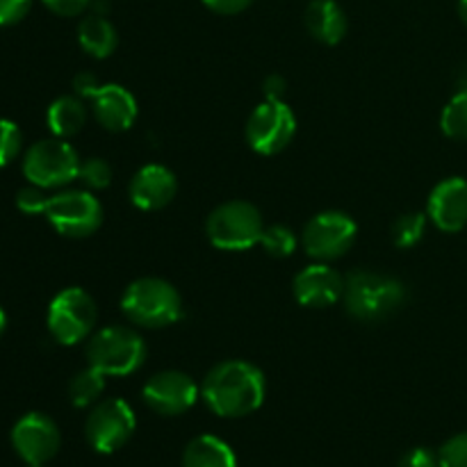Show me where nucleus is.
I'll list each match as a JSON object with an SVG mask.
<instances>
[{"label": "nucleus", "instance_id": "28", "mask_svg": "<svg viewBox=\"0 0 467 467\" xmlns=\"http://www.w3.org/2000/svg\"><path fill=\"white\" fill-rule=\"evenodd\" d=\"M441 467H467V431L456 433L438 451Z\"/></svg>", "mask_w": 467, "mask_h": 467}, {"label": "nucleus", "instance_id": "20", "mask_svg": "<svg viewBox=\"0 0 467 467\" xmlns=\"http://www.w3.org/2000/svg\"><path fill=\"white\" fill-rule=\"evenodd\" d=\"M46 123H48L50 132L59 140H68V137L78 135L87 123V105L85 99L80 96H59L53 100L46 112Z\"/></svg>", "mask_w": 467, "mask_h": 467}, {"label": "nucleus", "instance_id": "13", "mask_svg": "<svg viewBox=\"0 0 467 467\" xmlns=\"http://www.w3.org/2000/svg\"><path fill=\"white\" fill-rule=\"evenodd\" d=\"M62 445L59 429L48 415L27 413L14 424L12 447L26 465H44L53 459Z\"/></svg>", "mask_w": 467, "mask_h": 467}, {"label": "nucleus", "instance_id": "22", "mask_svg": "<svg viewBox=\"0 0 467 467\" xmlns=\"http://www.w3.org/2000/svg\"><path fill=\"white\" fill-rule=\"evenodd\" d=\"M105 390V374L96 368H87L78 372L68 383V400L76 409H89L99 404L100 395Z\"/></svg>", "mask_w": 467, "mask_h": 467}, {"label": "nucleus", "instance_id": "23", "mask_svg": "<svg viewBox=\"0 0 467 467\" xmlns=\"http://www.w3.org/2000/svg\"><path fill=\"white\" fill-rule=\"evenodd\" d=\"M441 130L454 141H467V89H461L445 105L441 117Z\"/></svg>", "mask_w": 467, "mask_h": 467}, {"label": "nucleus", "instance_id": "1", "mask_svg": "<svg viewBox=\"0 0 467 467\" xmlns=\"http://www.w3.org/2000/svg\"><path fill=\"white\" fill-rule=\"evenodd\" d=\"M265 374L246 360H223L203 379L201 397L214 415L226 420L246 418L263 406Z\"/></svg>", "mask_w": 467, "mask_h": 467}, {"label": "nucleus", "instance_id": "36", "mask_svg": "<svg viewBox=\"0 0 467 467\" xmlns=\"http://www.w3.org/2000/svg\"><path fill=\"white\" fill-rule=\"evenodd\" d=\"M5 328H7V315H5V310L0 308V337H3Z\"/></svg>", "mask_w": 467, "mask_h": 467}, {"label": "nucleus", "instance_id": "11", "mask_svg": "<svg viewBox=\"0 0 467 467\" xmlns=\"http://www.w3.org/2000/svg\"><path fill=\"white\" fill-rule=\"evenodd\" d=\"M137 429L135 410L123 400L109 397L91 409L85 424L87 442L99 454H114L130 442Z\"/></svg>", "mask_w": 467, "mask_h": 467}, {"label": "nucleus", "instance_id": "10", "mask_svg": "<svg viewBox=\"0 0 467 467\" xmlns=\"http://www.w3.org/2000/svg\"><path fill=\"white\" fill-rule=\"evenodd\" d=\"M358 237V226L354 219L340 210L319 213L306 223L301 233V246L317 263H331L342 258Z\"/></svg>", "mask_w": 467, "mask_h": 467}, {"label": "nucleus", "instance_id": "21", "mask_svg": "<svg viewBox=\"0 0 467 467\" xmlns=\"http://www.w3.org/2000/svg\"><path fill=\"white\" fill-rule=\"evenodd\" d=\"M182 467H237L235 451L217 436H196L182 451Z\"/></svg>", "mask_w": 467, "mask_h": 467}, {"label": "nucleus", "instance_id": "34", "mask_svg": "<svg viewBox=\"0 0 467 467\" xmlns=\"http://www.w3.org/2000/svg\"><path fill=\"white\" fill-rule=\"evenodd\" d=\"M283 91H285V82L281 80L278 76H272L267 78V82H265V96L272 100H283Z\"/></svg>", "mask_w": 467, "mask_h": 467}, {"label": "nucleus", "instance_id": "4", "mask_svg": "<svg viewBox=\"0 0 467 467\" xmlns=\"http://www.w3.org/2000/svg\"><path fill=\"white\" fill-rule=\"evenodd\" d=\"M260 210L249 201H226L208 214L205 235L222 251H246L260 244L265 233Z\"/></svg>", "mask_w": 467, "mask_h": 467}, {"label": "nucleus", "instance_id": "3", "mask_svg": "<svg viewBox=\"0 0 467 467\" xmlns=\"http://www.w3.org/2000/svg\"><path fill=\"white\" fill-rule=\"evenodd\" d=\"M121 313L140 328H167L182 317V299L162 278H137L121 296Z\"/></svg>", "mask_w": 467, "mask_h": 467}, {"label": "nucleus", "instance_id": "33", "mask_svg": "<svg viewBox=\"0 0 467 467\" xmlns=\"http://www.w3.org/2000/svg\"><path fill=\"white\" fill-rule=\"evenodd\" d=\"M254 0H203L205 7L214 14H222V16H233V14L244 12Z\"/></svg>", "mask_w": 467, "mask_h": 467}, {"label": "nucleus", "instance_id": "7", "mask_svg": "<svg viewBox=\"0 0 467 467\" xmlns=\"http://www.w3.org/2000/svg\"><path fill=\"white\" fill-rule=\"evenodd\" d=\"M80 171V158L78 150L67 140H41L26 150L23 158V173L30 185L41 190H57L78 181Z\"/></svg>", "mask_w": 467, "mask_h": 467}, {"label": "nucleus", "instance_id": "16", "mask_svg": "<svg viewBox=\"0 0 467 467\" xmlns=\"http://www.w3.org/2000/svg\"><path fill=\"white\" fill-rule=\"evenodd\" d=\"M178 192V181L164 164H146L132 176L128 185L130 203L141 213H155L167 208Z\"/></svg>", "mask_w": 467, "mask_h": 467}, {"label": "nucleus", "instance_id": "6", "mask_svg": "<svg viewBox=\"0 0 467 467\" xmlns=\"http://www.w3.org/2000/svg\"><path fill=\"white\" fill-rule=\"evenodd\" d=\"M96 319H99V308L94 296L82 287H67L55 295L46 315L48 333L64 347L85 342L94 333Z\"/></svg>", "mask_w": 467, "mask_h": 467}, {"label": "nucleus", "instance_id": "25", "mask_svg": "<svg viewBox=\"0 0 467 467\" xmlns=\"http://www.w3.org/2000/svg\"><path fill=\"white\" fill-rule=\"evenodd\" d=\"M260 246H263L272 258H290L296 251V246H299V240H296V235L292 233V228L283 226V223H274V226L265 228Z\"/></svg>", "mask_w": 467, "mask_h": 467}, {"label": "nucleus", "instance_id": "35", "mask_svg": "<svg viewBox=\"0 0 467 467\" xmlns=\"http://www.w3.org/2000/svg\"><path fill=\"white\" fill-rule=\"evenodd\" d=\"M459 16L467 26V0H459Z\"/></svg>", "mask_w": 467, "mask_h": 467}, {"label": "nucleus", "instance_id": "2", "mask_svg": "<svg viewBox=\"0 0 467 467\" xmlns=\"http://www.w3.org/2000/svg\"><path fill=\"white\" fill-rule=\"evenodd\" d=\"M347 313L363 324H377L395 315L406 304V287L397 278L377 272H351L345 276Z\"/></svg>", "mask_w": 467, "mask_h": 467}, {"label": "nucleus", "instance_id": "27", "mask_svg": "<svg viewBox=\"0 0 467 467\" xmlns=\"http://www.w3.org/2000/svg\"><path fill=\"white\" fill-rule=\"evenodd\" d=\"M23 135L21 128L9 119H0V169L12 164L21 155Z\"/></svg>", "mask_w": 467, "mask_h": 467}, {"label": "nucleus", "instance_id": "30", "mask_svg": "<svg viewBox=\"0 0 467 467\" xmlns=\"http://www.w3.org/2000/svg\"><path fill=\"white\" fill-rule=\"evenodd\" d=\"M32 0H0V27L16 26L27 16Z\"/></svg>", "mask_w": 467, "mask_h": 467}, {"label": "nucleus", "instance_id": "17", "mask_svg": "<svg viewBox=\"0 0 467 467\" xmlns=\"http://www.w3.org/2000/svg\"><path fill=\"white\" fill-rule=\"evenodd\" d=\"M89 100L94 119L100 123V128L109 132L130 130L140 114L135 96L126 87L114 85V82L96 87L89 94Z\"/></svg>", "mask_w": 467, "mask_h": 467}, {"label": "nucleus", "instance_id": "37", "mask_svg": "<svg viewBox=\"0 0 467 467\" xmlns=\"http://www.w3.org/2000/svg\"><path fill=\"white\" fill-rule=\"evenodd\" d=\"M27 467H44V465H27Z\"/></svg>", "mask_w": 467, "mask_h": 467}, {"label": "nucleus", "instance_id": "8", "mask_svg": "<svg viewBox=\"0 0 467 467\" xmlns=\"http://www.w3.org/2000/svg\"><path fill=\"white\" fill-rule=\"evenodd\" d=\"M44 217L59 235L82 240L103 226V205L87 190H64L50 196Z\"/></svg>", "mask_w": 467, "mask_h": 467}, {"label": "nucleus", "instance_id": "32", "mask_svg": "<svg viewBox=\"0 0 467 467\" xmlns=\"http://www.w3.org/2000/svg\"><path fill=\"white\" fill-rule=\"evenodd\" d=\"M41 3L57 16H80L82 12H87L91 0H41Z\"/></svg>", "mask_w": 467, "mask_h": 467}, {"label": "nucleus", "instance_id": "31", "mask_svg": "<svg viewBox=\"0 0 467 467\" xmlns=\"http://www.w3.org/2000/svg\"><path fill=\"white\" fill-rule=\"evenodd\" d=\"M400 467H441V461H438V454H433L427 447H415L401 456Z\"/></svg>", "mask_w": 467, "mask_h": 467}, {"label": "nucleus", "instance_id": "26", "mask_svg": "<svg viewBox=\"0 0 467 467\" xmlns=\"http://www.w3.org/2000/svg\"><path fill=\"white\" fill-rule=\"evenodd\" d=\"M78 181H80L87 190H105V187L112 182V167H109L103 158H89L85 160V162H80Z\"/></svg>", "mask_w": 467, "mask_h": 467}, {"label": "nucleus", "instance_id": "14", "mask_svg": "<svg viewBox=\"0 0 467 467\" xmlns=\"http://www.w3.org/2000/svg\"><path fill=\"white\" fill-rule=\"evenodd\" d=\"M292 292L304 308H331L342 301L345 278L327 263H315L296 274Z\"/></svg>", "mask_w": 467, "mask_h": 467}, {"label": "nucleus", "instance_id": "24", "mask_svg": "<svg viewBox=\"0 0 467 467\" xmlns=\"http://www.w3.org/2000/svg\"><path fill=\"white\" fill-rule=\"evenodd\" d=\"M427 233V217L422 213H409L392 223V242L400 249H410L420 244Z\"/></svg>", "mask_w": 467, "mask_h": 467}, {"label": "nucleus", "instance_id": "9", "mask_svg": "<svg viewBox=\"0 0 467 467\" xmlns=\"http://www.w3.org/2000/svg\"><path fill=\"white\" fill-rule=\"evenodd\" d=\"M296 135V117L285 100L265 99L246 121V144L260 155H278Z\"/></svg>", "mask_w": 467, "mask_h": 467}, {"label": "nucleus", "instance_id": "12", "mask_svg": "<svg viewBox=\"0 0 467 467\" xmlns=\"http://www.w3.org/2000/svg\"><path fill=\"white\" fill-rule=\"evenodd\" d=\"M201 390L194 379L178 369H167L146 381L141 397L144 404L153 413L164 415V418H176V415L187 413L199 400Z\"/></svg>", "mask_w": 467, "mask_h": 467}, {"label": "nucleus", "instance_id": "18", "mask_svg": "<svg viewBox=\"0 0 467 467\" xmlns=\"http://www.w3.org/2000/svg\"><path fill=\"white\" fill-rule=\"evenodd\" d=\"M310 36L319 44L337 46L347 35V14L336 0H313L304 14Z\"/></svg>", "mask_w": 467, "mask_h": 467}, {"label": "nucleus", "instance_id": "19", "mask_svg": "<svg viewBox=\"0 0 467 467\" xmlns=\"http://www.w3.org/2000/svg\"><path fill=\"white\" fill-rule=\"evenodd\" d=\"M78 44L89 57L105 59L117 50L119 32L108 16L99 12L87 14L78 26Z\"/></svg>", "mask_w": 467, "mask_h": 467}, {"label": "nucleus", "instance_id": "29", "mask_svg": "<svg viewBox=\"0 0 467 467\" xmlns=\"http://www.w3.org/2000/svg\"><path fill=\"white\" fill-rule=\"evenodd\" d=\"M50 196H46V190L36 185H27L23 190H18L16 194V208L21 210L23 214H46V208H48Z\"/></svg>", "mask_w": 467, "mask_h": 467}, {"label": "nucleus", "instance_id": "15", "mask_svg": "<svg viewBox=\"0 0 467 467\" xmlns=\"http://www.w3.org/2000/svg\"><path fill=\"white\" fill-rule=\"evenodd\" d=\"M427 214L442 233H461L467 226V181L445 178L429 194Z\"/></svg>", "mask_w": 467, "mask_h": 467}, {"label": "nucleus", "instance_id": "5", "mask_svg": "<svg viewBox=\"0 0 467 467\" xmlns=\"http://www.w3.org/2000/svg\"><path fill=\"white\" fill-rule=\"evenodd\" d=\"M87 360L105 377H130L144 365L146 345L141 336L126 327H108L89 337Z\"/></svg>", "mask_w": 467, "mask_h": 467}]
</instances>
